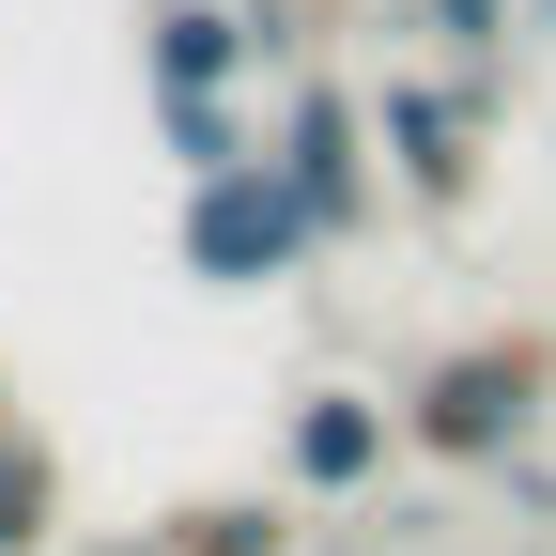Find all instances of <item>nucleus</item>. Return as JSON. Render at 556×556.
<instances>
[{
    "mask_svg": "<svg viewBox=\"0 0 556 556\" xmlns=\"http://www.w3.org/2000/svg\"><path fill=\"white\" fill-rule=\"evenodd\" d=\"M387 16H402V0H387Z\"/></svg>",
    "mask_w": 556,
    "mask_h": 556,
    "instance_id": "obj_12",
    "label": "nucleus"
},
{
    "mask_svg": "<svg viewBox=\"0 0 556 556\" xmlns=\"http://www.w3.org/2000/svg\"><path fill=\"white\" fill-rule=\"evenodd\" d=\"M263 155H278V186L309 201L325 248H356V232L387 217V155H371V93H356V78H294L278 124H263Z\"/></svg>",
    "mask_w": 556,
    "mask_h": 556,
    "instance_id": "obj_3",
    "label": "nucleus"
},
{
    "mask_svg": "<svg viewBox=\"0 0 556 556\" xmlns=\"http://www.w3.org/2000/svg\"><path fill=\"white\" fill-rule=\"evenodd\" d=\"M402 16H433V47L464 62V78H495L510 31H526V0H402Z\"/></svg>",
    "mask_w": 556,
    "mask_h": 556,
    "instance_id": "obj_9",
    "label": "nucleus"
},
{
    "mask_svg": "<svg viewBox=\"0 0 556 556\" xmlns=\"http://www.w3.org/2000/svg\"><path fill=\"white\" fill-rule=\"evenodd\" d=\"M541 417H556V340L541 325H479V340H448V356L402 387V448L479 479V464H526Z\"/></svg>",
    "mask_w": 556,
    "mask_h": 556,
    "instance_id": "obj_1",
    "label": "nucleus"
},
{
    "mask_svg": "<svg viewBox=\"0 0 556 556\" xmlns=\"http://www.w3.org/2000/svg\"><path fill=\"white\" fill-rule=\"evenodd\" d=\"M155 556H294V526H278V510H186Z\"/></svg>",
    "mask_w": 556,
    "mask_h": 556,
    "instance_id": "obj_10",
    "label": "nucleus"
},
{
    "mask_svg": "<svg viewBox=\"0 0 556 556\" xmlns=\"http://www.w3.org/2000/svg\"><path fill=\"white\" fill-rule=\"evenodd\" d=\"M526 16H541V31H556V0H526Z\"/></svg>",
    "mask_w": 556,
    "mask_h": 556,
    "instance_id": "obj_11",
    "label": "nucleus"
},
{
    "mask_svg": "<svg viewBox=\"0 0 556 556\" xmlns=\"http://www.w3.org/2000/svg\"><path fill=\"white\" fill-rule=\"evenodd\" d=\"M155 155L201 186V170H232V155H263V124L232 109V93H155Z\"/></svg>",
    "mask_w": 556,
    "mask_h": 556,
    "instance_id": "obj_7",
    "label": "nucleus"
},
{
    "mask_svg": "<svg viewBox=\"0 0 556 556\" xmlns=\"http://www.w3.org/2000/svg\"><path fill=\"white\" fill-rule=\"evenodd\" d=\"M387 464H402V402L387 387H294V417H278V479L294 495H371Z\"/></svg>",
    "mask_w": 556,
    "mask_h": 556,
    "instance_id": "obj_5",
    "label": "nucleus"
},
{
    "mask_svg": "<svg viewBox=\"0 0 556 556\" xmlns=\"http://www.w3.org/2000/svg\"><path fill=\"white\" fill-rule=\"evenodd\" d=\"M248 62H263L248 0H155V16H139V93H232Z\"/></svg>",
    "mask_w": 556,
    "mask_h": 556,
    "instance_id": "obj_6",
    "label": "nucleus"
},
{
    "mask_svg": "<svg viewBox=\"0 0 556 556\" xmlns=\"http://www.w3.org/2000/svg\"><path fill=\"white\" fill-rule=\"evenodd\" d=\"M47 526H62V464H47V433L0 417V556H31Z\"/></svg>",
    "mask_w": 556,
    "mask_h": 556,
    "instance_id": "obj_8",
    "label": "nucleus"
},
{
    "mask_svg": "<svg viewBox=\"0 0 556 556\" xmlns=\"http://www.w3.org/2000/svg\"><path fill=\"white\" fill-rule=\"evenodd\" d=\"M170 248H186V278H201V294H278V278H309V263H325V232H309V201L278 186V155L201 170Z\"/></svg>",
    "mask_w": 556,
    "mask_h": 556,
    "instance_id": "obj_2",
    "label": "nucleus"
},
{
    "mask_svg": "<svg viewBox=\"0 0 556 556\" xmlns=\"http://www.w3.org/2000/svg\"><path fill=\"white\" fill-rule=\"evenodd\" d=\"M479 109H495L479 78H387L371 93V155H387V186L417 201V217H464L479 201V170H495L479 155Z\"/></svg>",
    "mask_w": 556,
    "mask_h": 556,
    "instance_id": "obj_4",
    "label": "nucleus"
}]
</instances>
